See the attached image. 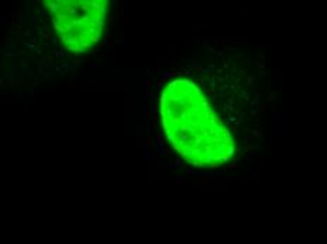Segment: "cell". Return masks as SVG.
Segmentation results:
<instances>
[{"label":"cell","mask_w":327,"mask_h":244,"mask_svg":"<svg viewBox=\"0 0 327 244\" xmlns=\"http://www.w3.org/2000/svg\"><path fill=\"white\" fill-rule=\"evenodd\" d=\"M107 4L106 0L45 1L61 43L78 54L92 49L100 41Z\"/></svg>","instance_id":"2"},{"label":"cell","mask_w":327,"mask_h":244,"mask_svg":"<svg viewBox=\"0 0 327 244\" xmlns=\"http://www.w3.org/2000/svg\"><path fill=\"white\" fill-rule=\"evenodd\" d=\"M157 93V124L175 158L206 174H244L262 157L276 110L268 58L248 40L206 44Z\"/></svg>","instance_id":"1"}]
</instances>
